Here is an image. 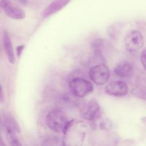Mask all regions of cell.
<instances>
[{
  "mask_svg": "<svg viewBox=\"0 0 146 146\" xmlns=\"http://www.w3.org/2000/svg\"><path fill=\"white\" fill-rule=\"evenodd\" d=\"M46 123L50 130L65 135L72 125L74 121H68L64 111L55 109L48 113L46 118Z\"/></svg>",
  "mask_w": 146,
  "mask_h": 146,
  "instance_id": "1",
  "label": "cell"
},
{
  "mask_svg": "<svg viewBox=\"0 0 146 146\" xmlns=\"http://www.w3.org/2000/svg\"><path fill=\"white\" fill-rule=\"evenodd\" d=\"M71 94L78 98H84L94 91V86L90 81L81 78H75L69 83Z\"/></svg>",
  "mask_w": 146,
  "mask_h": 146,
  "instance_id": "2",
  "label": "cell"
},
{
  "mask_svg": "<svg viewBox=\"0 0 146 146\" xmlns=\"http://www.w3.org/2000/svg\"><path fill=\"white\" fill-rule=\"evenodd\" d=\"M124 42L127 51L130 53H135L143 46L144 38L139 31L131 30L125 36Z\"/></svg>",
  "mask_w": 146,
  "mask_h": 146,
  "instance_id": "3",
  "label": "cell"
},
{
  "mask_svg": "<svg viewBox=\"0 0 146 146\" xmlns=\"http://www.w3.org/2000/svg\"><path fill=\"white\" fill-rule=\"evenodd\" d=\"M89 77L96 85L102 86L109 79L110 70L106 64H98L90 69Z\"/></svg>",
  "mask_w": 146,
  "mask_h": 146,
  "instance_id": "4",
  "label": "cell"
},
{
  "mask_svg": "<svg viewBox=\"0 0 146 146\" xmlns=\"http://www.w3.org/2000/svg\"><path fill=\"white\" fill-rule=\"evenodd\" d=\"M0 8L7 17L13 19H23L26 17L24 9L12 0H0Z\"/></svg>",
  "mask_w": 146,
  "mask_h": 146,
  "instance_id": "5",
  "label": "cell"
},
{
  "mask_svg": "<svg viewBox=\"0 0 146 146\" xmlns=\"http://www.w3.org/2000/svg\"><path fill=\"white\" fill-rule=\"evenodd\" d=\"M129 91L128 84L122 81H116L110 83L106 87V92L110 96L121 97L126 96Z\"/></svg>",
  "mask_w": 146,
  "mask_h": 146,
  "instance_id": "6",
  "label": "cell"
},
{
  "mask_svg": "<svg viewBox=\"0 0 146 146\" xmlns=\"http://www.w3.org/2000/svg\"><path fill=\"white\" fill-rule=\"evenodd\" d=\"M100 113V106L95 101L87 103L81 110V115L84 119L93 121L98 115Z\"/></svg>",
  "mask_w": 146,
  "mask_h": 146,
  "instance_id": "7",
  "label": "cell"
},
{
  "mask_svg": "<svg viewBox=\"0 0 146 146\" xmlns=\"http://www.w3.org/2000/svg\"><path fill=\"white\" fill-rule=\"evenodd\" d=\"M71 0H54L51 2L42 12V17L44 19L48 18L53 14L61 11L63 8L68 5Z\"/></svg>",
  "mask_w": 146,
  "mask_h": 146,
  "instance_id": "8",
  "label": "cell"
},
{
  "mask_svg": "<svg viewBox=\"0 0 146 146\" xmlns=\"http://www.w3.org/2000/svg\"><path fill=\"white\" fill-rule=\"evenodd\" d=\"M134 73L132 64L128 61H122L117 64L114 68V74L121 78H128L133 76Z\"/></svg>",
  "mask_w": 146,
  "mask_h": 146,
  "instance_id": "9",
  "label": "cell"
},
{
  "mask_svg": "<svg viewBox=\"0 0 146 146\" xmlns=\"http://www.w3.org/2000/svg\"><path fill=\"white\" fill-rule=\"evenodd\" d=\"M3 46H4V51L8 58L9 62L11 64H14L16 61L15 53H14V48H13L12 44L10 39V36L7 31H4V34H3Z\"/></svg>",
  "mask_w": 146,
  "mask_h": 146,
  "instance_id": "10",
  "label": "cell"
},
{
  "mask_svg": "<svg viewBox=\"0 0 146 146\" xmlns=\"http://www.w3.org/2000/svg\"><path fill=\"white\" fill-rule=\"evenodd\" d=\"M4 125L6 131H11L17 134L20 133V128L17 121L9 113L4 114Z\"/></svg>",
  "mask_w": 146,
  "mask_h": 146,
  "instance_id": "11",
  "label": "cell"
},
{
  "mask_svg": "<svg viewBox=\"0 0 146 146\" xmlns=\"http://www.w3.org/2000/svg\"><path fill=\"white\" fill-rule=\"evenodd\" d=\"M6 134H7V138L8 140L9 145L14 146L21 145L19 139L17 136V133L11 132V131H6Z\"/></svg>",
  "mask_w": 146,
  "mask_h": 146,
  "instance_id": "12",
  "label": "cell"
},
{
  "mask_svg": "<svg viewBox=\"0 0 146 146\" xmlns=\"http://www.w3.org/2000/svg\"><path fill=\"white\" fill-rule=\"evenodd\" d=\"M141 61L143 66L144 68L146 70V48L142 51L141 55Z\"/></svg>",
  "mask_w": 146,
  "mask_h": 146,
  "instance_id": "13",
  "label": "cell"
},
{
  "mask_svg": "<svg viewBox=\"0 0 146 146\" xmlns=\"http://www.w3.org/2000/svg\"><path fill=\"white\" fill-rule=\"evenodd\" d=\"M24 48H25V45H19L17 47L16 51H17V56L18 58H19V57L21 56V54H22V51Z\"/></svg>",
  "mask_w": 146,
  "mask_h": 146,
  "instance_id": "14",
  "label": "cell"
},
{
  "mask_svg": "<svg viewBox=\"0 0 146 146\" xmlns=\"http://www.w3.org/2000/svg\"><path fill=\"white\" fill-rule=\"evenodd\" d=\"M0 145H5V144L3 143V141H2V140H1V137H0Z\"/></svg>",
  "mask_w": 146,
  "mask_h": 146,
  "instance_id": "15",
  "label": "cell"
},
{
  "mask_svg": "<svg viewBox=\"0 0 146 146\" xmlns=\"http://www.w3.org/2000/svg\"><path fill=\"white\" fill-rule=\"evenodd\" d=\"M1 85H0V91H1Z\"/></svg>",
  "mask_w": 146,
  "mask_h": 146,
  "instance_id": "16",
  "label": "cell"
}]
</instances>
